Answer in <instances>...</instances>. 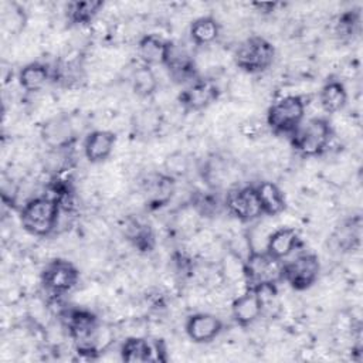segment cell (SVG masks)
<instances>
[{"label":"cell","mask_w":363,"mask_h":363,"mask_svg":"<svg viewBox=\"0 0 363 363\" xmlns=\"http://www.w3.org/2000/svg\"><path fill=\"white\" fill-rule=\"evenodd\" d=\"M162 65L177 84H189L199 77L191 52L183 44L173 40H166L164 43Z\"/></svg>","instance_id":"obj_7"},{"label":"cell","mask_w":363,"mask_h":363,"mask_svg":"<svg viewBox=\"0 0 363 363\" xmlns=\"http://www.w3.org/2000/svg\"><path fill=\"white\" fill-rule=\"evenodd\" d=\"M128 240L139 250V251H152L155 247V234L150 225L142 220H132L126 228Z\"/></svg>","instance_id":"obj_25"},{"label":"cell","mask_w":363,"mask_h":363,"mask_svg":"<svg viewBox=\"0 0 363 363\" xmlns=\"http://www.w3.org/2000/svg\"><path fill=\"white\" fill-rule=\"evenodd\" d=\"M51 79V68L43 62L34 61L26 64L17 75L18 85L28 94L41 91Z\"/></svg>","instance_id":"obj_19"},{"label":"cell","mask_w":363,"mask_h":363,"mask_svg":"<svg viewBox=\"0 0 363 363\" xmlns=\"http://www.w3.org/2000/svg\"><path fill=\"white\" fill-rule=\"evenodd\" d=\"M130 85H132V91L135 92V95H138L139 98H150L152 95L156 94L159 81H157V77H156L155 71L152 69V67L140 64L132 72Z\"/></svg>","instance_id":"obj_22"},{"label":"cell","mask_w":363,"mask_h":363,"mask_svg":"<svg viewBox=\"0 0 363 363\" xmlns=\"http://www.w3.org/2000/svg\"><path fill=\"white\" fill-rule=\"evenodd\" d=\"M305 101L299 95H286L275 101L267 111L265 125L275 135L291 136L305 121Z\"/></svg>","instance_id":"obj_4"},{"label":"cell","mask_w":363,"mask_h":363,"mask_svg":"<svg viewBox=\"0 0 363 363\" xmlns=\"http://www.w3.org/2000/svg\"><path fill=\"white\" fill-rule=\"evenodd\" d=\"M191 206L199 214H201L204 217H211V216L217 214L221 207H224V200L221 201L218 199V196L214 193V190L196 191L191 196Z\"/></svg>","instance_id":"obj_27"},{"label":"cell","mask_w":363,"mask_h":363,"mask_svg":"<svg viewBox=\"0 0 363 363\" xmlns=\"http://www.w3.org/2000/svg\"><path fill=\"white\" fill-rule=\"evenodd\" d=\"M347 89L337 78H328L319 91V104L323 112L332 115L340 112L347 104Z\"/></svg>","instance_id":"obj_17"},{"label":"cell","mask_w":363,"mask_h":363,"mask_svg":"<svg viewBox=\"0 0 363 363\" xmlns=\"http://www.w3.org/2000/svg\"><path fill=\"white\" fill-rule=\"evenodd\" d=\"M360 33V11L347 10L342 13L336 23V34L342 40H352Z\"/></svg>","instance_id":"obj_28"},{"label":"cell","mask_w":363,"mask_h":363,"mask_svg":"<svg viewBox=\"0 0 363 363\" xmlns=\"http://www.w3.org/2000/svg\"><path fill=\"white\" fill-rule=\"evenodd\" d=\"M79 282V269L71 261L55 258L41 271V285L48 295L62 296L71 292Z\"/></svg>","instance_id":"obj_5"},{"label":"cell","mask_w":363,"mask_h":363,"mask_svg":"<svg viewBox=\"0 0 363 363\" xmlns=\"http://www.w3.org/2000/svg\"><path fill=\"white\" fill-rule=\"evenodd\" d=\"M320 262L312 252L299 254L281 267V281H285L295 291L309 289L319 278Z\"/></svg>","instance_id":"obj_6"},{"label":"cell","mask_w":363,"mask_h":363,"mask_svg":"<svg viewBox=\"0 0 363 363\" xmlns=\"http://www.w3.org/2000/svg\"><path fill=\"white\" fill-rule=\"evenodd\" d=\"M265 306L264 299L255 288L247 286V289L233 299L231 315L235 323L241 328L252 325L262 313Z\"/></svg>","instance_id":"obj_12"},{"label":"cell","mask_w":363,"mask_h":363,"mask_svg":"<svg viewBox=\"0 0 363 363\" xmlns=\"http://www.w3.org/2000/svg\"><path fill=\"white\" fill-rule=\"evenodd\" d=\"M234 64L247 74L265 72L275 60V47L261 35L242 40L234 50Z\"/></svg>","instance_id":"obj_3"},{"label":"cell","mask_w":363,"mask_h":363,"mask_svg":"<svg viewBox=\"0 0 363 363\" xmlns=\"http://www.w3.org/2000/svg\"><path fill=\"white\" fill-rule=\"evenodd\" d=\"M257 196L264 216H278L286 208V200L282 190L274 182H259L255 184Z\"/></svg>","instance_id":"obj_18"},{"label":"cell","mask_w":363,"mask_h":363,"mask_svg":"<svg viewBox=\"0 0 363 363\" xmlns=\"http://www.w3.org/2000/svg\"><path fill=\"white\" fill-rule=\"evenodd\" d=\"M224 208L242 223H250L264 216L255 186H242L228 190L224 197Z\"/></svg>","instance_id":"obj_8"},{"label":"cell","mask_w":363,"mask_h":363,"mask_svg":"<svg viewBox=\"0 0 363 363\" xmlns=\"http://www.w3.org/2000/svg\"><path fill=\"white\" fill-rule=\"evenodd\" d=\"M176 179L163 173L153 174L145 184L146 206L156 210L166 206L174 193Z\"/></svg>","instance_id":"obj_15"},{"label":"cell","mask_w":363,"mask_h":363,"mask_svg":"<svg viewBox=\"0 0 363 363\" xmlns=\"http://www.w3.org/2000/svg\"><path fill=\"white\" fill-rule=\"evenodd\" d=\"M166 40L155 35V34H146L138 41V55L145 65H162L163 58V50H164Z\"/></svg>","instance_id":"obj_23"},{"label":"cell","mask_w":363,"mask_h":363,"mask_svg":"<svg viewBox=\"0 0 363 363\" xmlns=\"http://www.w3.org/2000/svg\"><path fill=\"white\" fill-rule=\"evenodd\" d=\"M121 359L128 363H146L162 360L159 356V346H153L147 339L130 336L123 340L119 350Z\"/></svg>","instance_id":"obj_16"},{"label":"cell","mask_w":363,"mask_h":363,"mask_svg":"<svg viewBox=\"0 0 363 363\" xmlns=\"http://www.w3.org/2000/svg\"><path fill=\"white\" fill-rule=\"evenodd\" d=\"M223 329V320L218 316L207 312L193 313L186 319L184 323V332L187 337L199 345L213 342L220 336Z\"/></svg>","instance_id":"obj_10"},{"label":"cell","mask_w":363,"mask_h":363,"mask_svg":"<svg viewBox=\"0 0 363 363\" xmlns=\"http://www.w3.org/2000/svg\"><path fill=\"white\" fill-rule=\"evenodd\" d=\"M84 78L82 64L77 58H69L67 61H60L55 68L51 69V79L64 86H72L75 82Z\"/></svg>","instance_id":"obj_24"},{"label":"cell","mask_w":363,"mask_h":363,"mask_svg":"<svg viewBox=\"0 0 363 363\" xmlns=\"http://www.w3.org/2000/svg\"><path fill=\"white\" fill-rule=\"evenodd\" d=\"M189 170V159L182 152H174L169 155L164 160V173L172 176L173 179H177L183 174H186Z\"/></svg>","instance_id":"obj_30"},{"label":"cell","mask_w":363,"mask_h":363,"mask_svg":"<svg viewBox=\"0 0 363 363\" xmlns=\"http://www.w3.org/2000/svg\"><path fill=\"white\" fill-rule=\"evenodd\" d=\"M61 208L60 200L54 196L33 197L20 210L21 227L34 237H47L55 230Z\"/></svg>","instance_id":"obj_1"},{"label":"cell","mask_w":363,"mask_h":363,"mask_svg":"<svg viewBox=\"0 0 363 363\" xmlns=\"http://www.w3.org/2000/svg\"><path fill=\"white\" fill-rule=\"evenodd\" d=\"M301 244L299 234L295 228L291 227H279L274 230L267 241H265V254L275 259V261H282L288 258Z\"/></svg>","instance_id":"obj_14"},{"label":"cell","mask_w":363,"mask_h":363,"mask_svg":"<svg viewBox=\"0 0 363 363\" xmlns=\"http://www.w3.org/2000/svg\"><path fill=\"white\" fill-rule=\"evenodd\" d=\"M333 128L326 118L316 116L303 121L289 136L292 147L302 156L315 157L325 153L332 142Z\"/></svg>","instance_id":"obj_2"},{"label":"cell","mask_w":363,"mask_h":363,"mask_svg":"<svg viewBox=\"0 0 363 363\" xmlns=\"http://www.w3.org/2000/svg\"><path fill=\"white\" fill-rule=\"evenodd\" d=\"M104 7V1L101 0H74L67 3L65 16L67 21L72 26H86L94 21L101 9Z\"/></svg>","instance_id":"obj_21"},{"label":"cell","mask_w":363,"mask_h":363,"mask_svg":"<svg viewBox=\"0 0 363 363\" xmlns=\"http://www.w3.org/2000/svg\"><path fill=\"white\" fill-rule=\"evenodd\" d=\"M41 138L50 149H68L77 140V130L68 115H58L43 125Z\"/></svg>","instance_id":"obj_11"},{"label":"cell","mask_w":363,"mask_h":363,"mask_svg":"<svg viewBox=\"0 0 363 363\" xmlns=\"http://www.w3.org/2000/svg\"><path fill=\"white\" fill-rule=\"evenodd\" d=\"M221 27L216 17L201 16L191 21L189 35L196 47H204L213 44L220 35Z\"/></svg>","instance_id":"obj_20"},{"label":"cell","mask_w":363,"mask_h":363,"mask_svg":"<svg viewBox=\"0 0 363 363\" xmlns=\"http://www.w3.org/2000/svg\"><path fill=\"white\" fill-rule=\"evenodd\" d=\"M160 112L152 108H145L139 111L132 122V128L135 133L140 136H152L159 130L160 126Z\"/></svg>","instance_id":"obj_26"},{"label":"cell","mask_w":363,"mask_h":363,"mask_svg":"<svg viewBox=\"0 0 363 363\" xmlns=\"http://www.w3.org/2000/svg\"><path fill=\"white\" fill-rule=\"evenodd\" d=\"M116 145V135L112 130L98 129L89 132L82 145L84 156L89 163H102L113 152V147Z\"/></svg>","instance_id":"obj_13"},{"label":"cell","mask_w":363,"mask_h":363,"mask_svg":"<svg viewBox=\"0 0 363 363\" xmlns=\"http://www.w3.org/2000/svg\"><path fill=\"white\" fill-rule=\"evenodd\" d=\"M336 242L343 251H350L356 248L360 242V218L346 223L336 233Z\"/></svg>","instance_id":"obj_29"},{"label":"cell","mask_w":363,"mask_h":363,"mask_svg":"<svg viewBox=\"0 0 363 363\" xmlns=\"http://www.w3.org/2000/svg\"><path fill=\"white\" fill-rule=\"evenodd\" d=\"M220 96V88L213 79L196 78L179 94L177 101L184 112H200L207 109Z\"/></svg>","instance_id":"obj_9"}]
</instances>
